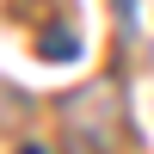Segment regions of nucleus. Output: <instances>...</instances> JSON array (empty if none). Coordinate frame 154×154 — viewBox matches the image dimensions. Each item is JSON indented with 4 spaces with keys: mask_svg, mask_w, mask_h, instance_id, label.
<instances>
[{
    "mask_svg": "<svg viewBox=\"0 0 154 154\" xmlns=\"http://www.w3.org/2000/svg\"><path fill=\"white\" fill-rule=\"evenodd\" d=\"M25 154H43V148H25Z\"/></svg>",
    "mask_w": 154,
    "mask_h": 154,
    "instance_id": "f257e3e1",
    "label": "nucleus"
}]
</instances>
